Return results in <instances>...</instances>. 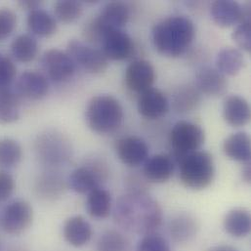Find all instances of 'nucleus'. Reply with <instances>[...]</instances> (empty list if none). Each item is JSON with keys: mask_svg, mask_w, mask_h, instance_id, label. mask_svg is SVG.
I'll return each instance as SVG.
<instances>
[{"mask_svg": "<svg viewBox=\"0 0 251 251\" xmlns=\"http://www.w3.org/2000/svg\"><path fill=\"white\" fill-rule=\"evenodd\" d=\"M114 219L123 231L145 236L159 229L163 212L158 202L146 192L129 191L118 200Z\"/></svg>", "mask_w": 251, "mask_h": 251, "instance_id": "1", "label": "nucleus"}, {"mask_svg": "<svg viewBox=\"0 0 251 251\" xmlns=\"http://www.w3.org/2000/svg\"><path fill=\"white\" fill-rule=\"evenodd\" d=\"M196 35L194 23L185 16L168 17L152 28V41L155 49L163 56H181L192 44Z\"/></svg>", "mask_w": 251, "mask_h": 251, "instance_id": "2", "label": "nucleus"}, {"mask_svg": "<svg viewBox=\"0 0 251 251\" xmlns=\"http://www.w3.org/2000/svg\"><path fill=\"white\" fill-rule=\"evenodd\" d=\"M125 112L121 102L107 94L94 96L87 104L85 120L95 133L106 135L117 131L124 123Z\"/></svg>", "mask_w": 251, "mask_h": 251, "instance_id": "3", "label": "nucleus"}, {"mask_svg": "<svg viewBox=\"0 0 251 251\" xmlns=\"http://www.w3.org/2000/svg\"><path fill=\"white\" fill-rule=\"evenodd\" d=\"M36 159L46 169H57L67 165L73 158L71 141L57 130H45L33 142Z\"/></svg>", "mask_w": 251, "mask_h": 251, "instance_id": "4", "label": "nucleus"}, {"mask_svg": "<svg viewBox=\"0 0 251 251\" xmlns=\"http://www.w3.org/2000/svg\"><path fill=\"white\" fill-rule=\"evenodd\" d=\"M181 183L188 189L201 191L208 188L215 177V163L212 154L197 151L177 162Z\"/></svg>", "mask_w": 251, "mask_h": 251, "instance_id": "5", "label": "nucleus"}, {"mask_svg": "<svg viewBox=\"0 0 251 251\" xmlns=\"http://www.w3.org/2000/svg\"><path fill=\"white\" fill-rule=\"evenodd\" d=\"M110 176L108 163L101 158L87 159L71 173L68 186L76 194L87 195L96 188L102 187Z\"/></svg>", "mask_w": 251, "mask_h": 251, "instance_id": "6", "label": "nucleus"}, {"mask_svg": "<svg viewBox=\"0 0 251 251\" xmlns=\"http://www.w3.org/2000/svg\"><path fill=\"white\" fill-rule=\"evenodd\" d=\"M204 141L205 133L201 126L190 122H179L173 126L169 134L171 150L169 155L177 164L184 156L200 151Z\"/></svg>", "mask_w": 251, "mask_h": 251, "instance_id": "7", "label": "nucleus"}, {"mask_svg": "<svg viewBox=\"0 0 251 251\" xmlns=\"http://www.w3.org/2000/svg\"><path fill=\"white\" fill-rule=\"evenodd\" d=\"M33 222V208L25 200H14L0 211V231L11 237H17L29 229Z\"/></svg>", "mask_w": 251, "mask_h": 251, "instance_id": "8", "label": "nucleus"}, {"mask_svg": "<svg viewBox=\"0 0 251 251\" xmlns=\"http://www.w3.org/2000/svg\"><path fill=\"white\" fill-rule=\"evenodd\" d=\"M67 54L75 67H79L90 75H100L106 72L109 60L101 49L91 46L81 40L73 39L67 46Z\"/></svg>", "mask_w": 251, "mask_h": 251, "instance_id": "9", "label": "nucleus"}, {"mask_svg": "<svg viewBox=\"0 0 251 251\" xmlns=\"http://www.w3.org/2000/svg\"><path fill=\"white\" fill-rule=\"evenodd\" d=\"M40 66L43 75L53 82H65L71 79L76 70L67 52L59 49H50L46 51L40 60Z\"/></svg>", "mask_w": 251, "mask_h": 251, "instance_id": "10", "label": "nucleus"}, {"mask_svg": "<svg viewBox=\"0 0 251 251\" xmlns=\"http://www.w3.org/2000/svg\"><path fill=\"white\" fill-rule=\"evenodd\" d=\"M213 22L221 27H230L251 20V5H241L233 0H217L211 4Z\"/></svg>", "mask_w": 251, "mask_h": 251, "instance_id": "11", "label": "nucleus"}, {"mask_svg": "<svg viewBox=\"0 0 251 251\" xmlns=\"http://www.w3.org/2000/svg\"><path fill=\"white\" fill-rule=\"evenodd\" d=\"M67 187L68 181L57 169H45L35 178L33 192L39 200L54 201L65 194Z\"/></svg>", "mask_w": 251, "mask_h": 251, "instance_id": "12", "label": "nucleus"}, {"mask_svg": "<svg viewBox=\"0 0 251 251\" xmlns=\"http://www.w3.org/2000/svg\"><path fill=\"white\" fill-rule=\"evenodd\" d=\"M129 8L123 1L108 2L100 14L93 18L96 26L102 32L104 37L106 34L115 29H122L128 22Z\"/></svg>", "mask_w": 251, "mask_h": 251, "instance_id": "13", "label": "nucleus"}, {"mask_svg": "<svg viewBox=\"0 0 251 251\" xmlns=\"http://www.w3.org/2000/svg\"><path fill=\"white\" fill-rule=\"evenodd\" d=\"M116 152L124 164L130 167H137L144 164L148 159L149 146L140 137L127 136L117 141Z\"/></svg>", "mask_w": 251, "mask_h": 251, "instance_id": "14", "label": "nucleus"}, {"mask_svg": "<svg viewBox=\"0 0 251 251\" xmlns=\"http://www.w3.org/2000/svg\"><path fill=\"white\" fill-rule=\"evenodd\" d=\"M15 91L21 99L41 100L48 94L49 82L43 74L26 71L18 77Z\"/></svg>", "mask_w": 251, "mask_h": 251, "instance_id": "15", "label": "nucleus"}, {"mask_svg": "<svg viewBox=\"0 0 251 251\" xmlns=\"http://www.w3.org/2000/svg\"><path fill=\"white\" fill-rule=\"evenodd\" d=\"M101 50L108 60L124 61L135 51L132 38L123 29L109 31L101 43Z\"/></svg>", "mask_w": 251, "mask_h": 251, "instance_id": "16", "label": "nucleus"}, {"mask_svg": "<svg viewBox=\"0 0 251 251\" xmlns=\"http://www.w3.org/2000/svg\"><path fill=\"white\" fill-rule=\"evenodd\" d=\"M155 80V71L152 65L146 60H135L126 69V86L129 90L142 93L151 88Z\"/></svg>", "mask_w": 251, "mask_h": 251, "instance_id": "17", "label": "nucleus"}, {"mask_svg": "<svg viewBox=\"0 0 251 251\" xmlns=\"http://www.w3.org/2000/svg\"><path fill=\"white\" fill-rule=\"evenodd\" d=\"M63 237L68 245L75 249H80L91 242L93 229L84 217L80 215L72 216L63 225Z\"/></svg>", "mask_w": 251, "mask_h": 251, "instance_id": "18", "label": "nucleus"}, {"mask_svg": "<svg viewBox=\"0 0 251 251\" xmlns=\"http://www.w3.org/2000/svg\"><path fill=\"white\" fill-rule=\"evenodd\" d=\"M137 108L142 117L149 120H156L168 112L169 103L160 90L151 87L139 94Z\"/></svg>", "mask_w": 251, "mask_h": 251, "instance_id": "19", "label": "nucleus"}, {"mask_svg": "<svg viewBox=\"0 0 251 251\" xmlns=\"http://www.w3.org/2000/svg\"><path fill=\"white\" fill-rule=\"evenodd\" d=\"M175 162L169 154H154L144 163L143 175L150 183L162 184L167 182L174 174Z\"/></svg>", "mask_w": 251, "mask_h": 251, "instance_id": "20", "label": "nucleus"}, {"mask_svg": "<svg viewBox=\"0 0 251 251\" xmlns=\"http://www.w3.org/2000/svg\"><path fill=\"white\" fill-rule=\"evenodd\" d=\"M196 88L201 94L210 97H219L226 93L228 81L226 76L217 69L204 67L196 76Z\"/></svg>", "mask_w": 251, "mask_h": 251, "instance_id": "21", "label": "nucleus"}, {"mask_svg": "<svg viewBox=\"0 0 251 251\" xmlns=\"http://www.w3.org/2000/svg\"><path fill=\"white\" fill-rule=\"evenodd\" d=\"M200 231V223L190 213H179L168 223V234L176 244H187L194 240Z\"/></svg>", "mask_w": 251, "mask_h": 251, "instance_id": "22", "label": "nucleus"}, {"mask_svg": "<svg viewBox=\"0 0 251 251\" xmlns=\"http://www.w3.org/2000/svg\"><path fill=\"white\" fill-rule=\"evenodd\" d=\"M223 117L229 126H247L251 120V107L245 98L238 95L229 96L223 105Z\"/></svg>", "mask_w": 251, "mask_h": 251, "instance_id": "23", "label": "nucleus"}, {"mask_svg": "<svg viewBox=\"0 0 251 251\" xmlns=\"http://www.w3.org/2000/svg\"><path fill=\"white\" fill-rule=\"evenodd\" d=\"M113 209L111 193L103 187H99L87 194L86 210L88 214L97 220L106 219Z\"/></svg>", "mask_w": 251, "mask_h": 251, "instance_id": "24", "label": "nucleus"}, {"mask_svg": "<svg viewBox=\"0 0 251 251\" xmlns=\"http://www.w3.org/2000/svg\"><path fill=\"white\" fill-rule=\"evenodd\" d=\"M225 154L232 160L250 162L251 156V138L245 132H237L230 135L223 144Z\"/></svg>", "mask_w": 251, "mask_h": 251, "instance_id": "25", "label": "nucleus"}, {"mask_svg": "<svg viewBox=\"0 0 251 251\" xmlns=\"http://www.w3.org/2000/svg\"><path fill=\"white\" fill-rule=\"evenodd\" d=\"M224 230L233 238L242 239L250 235L251 230V213L245 208L230 210L223 221Z\"/></svg>", "mask_w": 251, "mask_h": 251, "instance_id": "26", "label": "nucleus"}, {"mask_svg": "<svg viewBox=\"0 0 251 251\" xmlns=\"http://www.w3.org/2000/svg\"><path fill=\"white\" fill-rule=\"evenodd\" d=\"M26 25L32 35L40 37H50L56 33L58 28L55 18L42 9L28 13Z\"/></svg>", "mask_w": 251, "mask_h": 251, "instance_id": "27", "label": "nucleus"}, {"mask_svg": "<svg viewBox=\"0 0 251 251\" xmlns=\"http://www.w3.org/2000/svg\"><path fill=\"white\" fill-rule=\"evenodd\" d=\"M21 116V98L10 87L0 88V125L16 123Z\"/></svg>", "mask_w": 251, "mask_h": 251, "instance_id": "28", "label": "nucleus"}, {"mask_svg": "<svg viewBox=\"0 0 251 251\" xmlns=\"http://www.w3.org/2000/svg\"><path fill=\"white\" fill-rule=\"evenodd\" d=\"M245 64L242 51L234 47L222 49L216 58V69L225 76L237 75L244 69Z\"/></svg>", "mask_w": 251, "mask_h": 251, "instance_id": "29", "label": "nucleus"}, {"mask_svg": "<svg viewBox=\"0 0 251 251\" xmlns=\"http://www.w3.org/2000/svg\"><path fill=\"white\" fill-rule=\"evenodd\" d=\"M11 54L20 63H30L38 54V42L31 34H21L11 43Z\"/></svg>", "mask_w": 251, "mask_h": 251, "instance_id": "30", "label": "nucleus"}, {"mask_svg": "<svg viewBox=\"0 0 251 251\" xmlns=\"http://www.w3.org/2000/svg\"><path fill=\"white\" fill-rule=\"evenodd\" d=\"M201 102V93L192 85L179 87L173 94L172 106L176 113L187 114L197 109Z\"/></svg>", "mask_w": 251, "mask_h": 251, "instance_id": "31", "label": "nucleus"}, {"mask_svg": "<svg viewBox=\"0 0 251 251\" xmlns=\"http://www.w3.org/2000/svg\"><path fill=\"white\" fill-rule=\"evenodd\" d=\"M131 243L119 230H106L97 239L94 251H131Z\"/></svg>", "mask_w": 251, "mask_h": 251, "instance_id": "32", "label": "nucleus"}, {"mask_svg": "<svg viewBox=\"0 0 251 251\" xmlns=\"http://www.w3.org/2000/svg\"><path fill=\"white\" fill-rule=\"evenodd\" d=\"M23 159L20 143L12 138L0 139V170H10L18 166Z\"/></svg>", "mask_w": 251, "mask_h": 251, "instance_id": "33", "label": "nucleus"}, {"mask_svg": "<svg viewBox=\"0 0 251 251\" xmlns=\"http://www.w3.org/2000/svg\"><path fill=\"white\" fill-rule=\"evenodd\" d=\"M82 3L75 0H60L54 4V15L58 21L65 24L75 22L82 15Z\"/></svg>", "mask_w": 251, "mask_h": 251, "instance_id": "34", "label": "nucleus"}, {"mask_svg": "<svg viewBox=\"0 0 251 251\" xmlns=\"http://www.w3.org/2000/svg\"><path fill=\"white\" fill-rule=\"evenodd\" d=\"M135 251H172V250L166 239L155 232L143 236Z\"/></svg>", "mask_w": 251, "mask_h": 251, "instance_id": "35", "label": "nucleus"}, {"mask_svg": "<svg viewBox=\"0 0 251 251\" xmlns=\"http://www.w3.org/2000/svg\"><path fill=\"white\" fill-rule=\"evenodd\" d=\"M17 67L14 61L3 54H0V88L10 87L16 78Z\"/></svg>", "mask_w": 251, "mask_h": 251, "instance_id": "36", "label": "nucleus"}, {"mask_svg": "<svg viewBox=\"0 0 251 251\" xmlns=\"http://www.w3.org/2000/svg\"><path fill=\"white\" fill-rule=\"evenodd\" d=\"M233 39L241 50L246 52L251 51V22L244 21L238 24L233 32Z\"/></svg>", "mask_w": 251, "mask_h": 251, "instance_id": "37", "label": "nucleus"}, {"mask_svg": "<svg viewBox=\"0 0 251 251\" xmlns=\"http://www.w3.org/2000/svg\"><path fill=\"white\" fill-rule=\"evenodd\" d=\"M17 26L16 14L7 8H0V40L8 38Z\"/></svg>", "mask_w": 251, "mask_h": 251, "instance_id": "38", "label": "nucleus"}, {"mask_svg": "<svg viewBox=\"0 0 251 251\" xmlns=\"http://www.w3.org/2000/svg\"><path fill=\"white\" fill-rule=\"evenodd\" d=\"M14 177L6 170H0V203L7 201L15 191Z\"/></svg>", "mask_w": 251, "mask_h": 251, "instance_id": "39", "label": "nucleus"}, {"mask_svg": "<svg viewBox=\"0 0 251 251\" xmlns=\"http://www.w3.org/2000/svg\"><path fill=\"white\" fill-rule=\"evenodd\" d=\"M42 5V1H19L18 6L23 10L28 11V13L40 9Z\"/></svg>", "mask_w": 251, "mask_h": 251, "instance_id": "40", "label": "nucleus"}, {"mask_svg": "<svg viewBox=\"0 0 251 251\" xmlns=\"http://www.w3.org/2000/svg\"><path fill=\"white\" fill-rule=\"evenodd\" d=\"M205 251H240L237 248L229 246V245H218L209 248Z\"/></svg>", "mask_w": 251, "mask_h": 251, "instance_id": "41", "label": "nucleus"}, {"mask_svg": "<svg viewBox=\"0 0 251 251\" xmlns=\"http://www.w3.org/2000/svg\"><path fill=\"white\" fill-rule=\"evenodd\" d=\"M242 178L246 183H251V167L250 162H247L245 164V167L242 171Z\"/></svg>", "mask_w": 251, "mask_h": 251, "instance_id": "42", "label": "nucleus"}, {"mask_svg": "<svg viewBox=\"0 0 251 251\" xmlns=\"http://www.w3.org/2000/svg\"><path fill=\"white\" fill-rule=\"evenodd\" d=\"M24 251L23 250H19V249H12V250H10V251Z\"/></svg>", "mask_w": 251, "mask_h": 251, "instance_id": "43", "label": "nucleus"}]
</instances>
